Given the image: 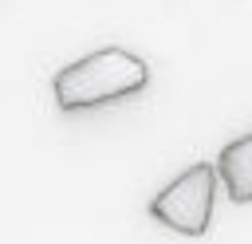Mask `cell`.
Returning <instances> with one entry per match:
<instances>
[{"instance_id": "cell-3", "label": "cell", "mask_w": 252, "mask_h": 244, "mask_svg": "<svg viewBox=\"0 0 252 244\" xmlns=\"http://www.w3.org/2000/svg\"><path fill=\"white\" fill-rule=\"evenodd\" d=\"M217 181H224L228 201L236 205H252V130L240 134L236 142H228L217 153Z\"/></svg>"}, {"instance_id": "cell-1", "label": "cell", "mask_w": 252, "mask_h": 244, "mask_svg": "<svg viewBox=\"0 0 252 244\" xmlns=\"http://www.w3.org/2000/svg\"><path fill=\"white\" fill-rule=\"evenodd\" d=\"M146 83H150V67L142 55L126 47H98L55 71L51 94L59 110H94L146 91Z\"/></svg>"}, {"instance_id": "cell-2", "label": "cell", "mask_w": 252, "mask_h": 244, "mask_svg": "<svg viewBox=\"0 0 252 244\" xmlns=\"http://www.w3.org/2000/svg\"><path fill=\"white\" fill-rule=\"evenodd\" d=\"M213 201H217V169L209 161H197L150 201V216L181 236H205L213 220Z\"/></svg>"}]
</instances>
